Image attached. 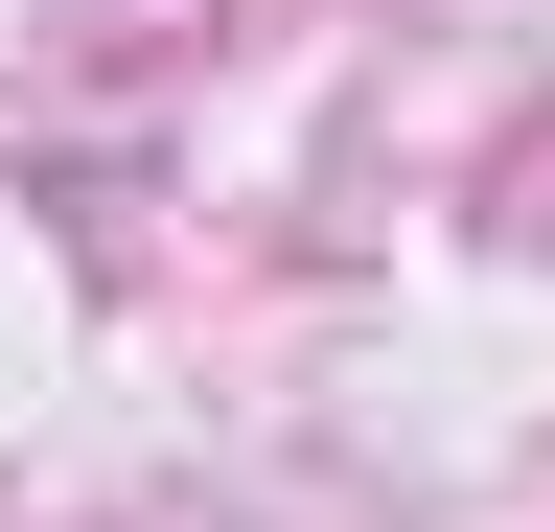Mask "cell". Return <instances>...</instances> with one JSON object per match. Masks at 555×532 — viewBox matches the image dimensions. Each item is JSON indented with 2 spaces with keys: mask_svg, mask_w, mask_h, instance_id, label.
<instances>
[]
</instances>
